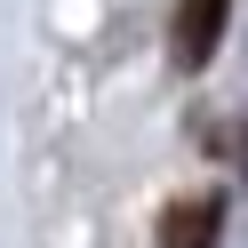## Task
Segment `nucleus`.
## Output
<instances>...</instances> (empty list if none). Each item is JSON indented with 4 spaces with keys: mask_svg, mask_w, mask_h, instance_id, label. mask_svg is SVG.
<instances>
[{
    "mask_svg": "<svg viewBox=\"0 0 248 248\" xmlns=\"http://www.w3.org/2000/svg\"><path fill=\"white\" fill-rule=\"evenodd\" d=\"M224 24H232V0H176V16H168V56L184 72H200L216 48H224Z\"/></svg>",
    "mask_w": 248,
    "mask_h": 248,
    "instance_id": "1",
    "label": "nucleus"
},
{
    "mask_svg": "<svg viewBox=\"0 0 248 248\" xmlns=\"http://www.w3.org/2000/svg\"><path fill=\"white\" fill-rule=\"evenodd\" d=\"M224 232V192H192L160 208V248H216Z\"/></svg>",
    "mask_w": 248,
    "mask_h": 248,
    "instance_id": "2",
    "label": "nucleus"
},
{
    "mask_svg": "<svg viewBox=\"0 0 248 248\" xmlns=\"http://www.w3.org/2000/svg\"><path fill=\"white\" fill-rule=\"evenodd\" d=\"M240 168H248V128H240Z\"/></svg>",
    "mask_w": 248,
    "mask_h": 248,
    "instance_id": "3",
    "label": "nucleus"
}]
</instances>
